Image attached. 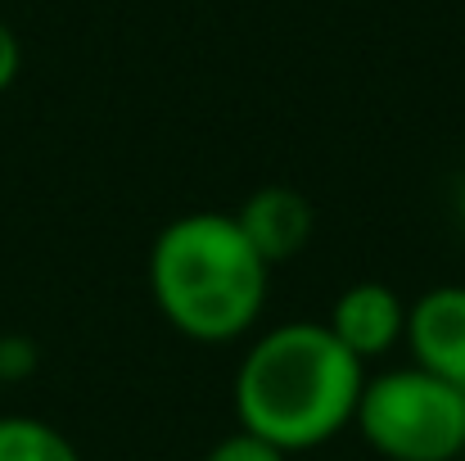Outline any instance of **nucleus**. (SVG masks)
<instances>
[{
    "instance_id": "7ed1b4c3",
    "label": "nucleus",
    "mask_w": 465,
    "mask_h": 461,
    "mask_svg": "<svg viewBox=\"0 0 465 461\" xmlns=\"http://www.w3.org/2000/svg\"><path fill=\"white\" fill-rule=\"evenodd\" d=\"M352 426L384 461H457L465 453V389L420 366L380 371L366 376Z\"/></svg>"
},
{
    "instance_id": "20e7f679",
    "label": "nucleus",
    "mask_w": 465,
    "mask_h": 461,
    "mask_svg": "<svg viewBox=\"0 0 465 461\" xmlns=\"http://www.w3.org/2000/svg\"><path fill=\"white\" fill-rule=\"evenodd\" d=\"M402 344L411 366L465 389V286H434L407 304Z\"/></svg>"
},
{
    "instance_id": "6e6552de",
    "label": "nucleus",
    "mask_w": 465,
    "mask_h": 461,
    "mask_svg": "<svg viewBox=\"0 0 465 461\" xmlns=\"http://www.w3.org/2000/svg\"><path fill=\"white\" fill-rule=\"evenodd\" d=\"M203 461H290V453H281L272 439H262V435H253V430H231V435H222Z\"/></svg>"
},
{
    "instance_id": "0eeeda50",
    "label": "nucleus",
    "mask_w": 465,
    "mask_h": 461,
    "mask_svg": "<svg viewBox=\"0 0 465 461\" xmlns=\"http://www.w3.org/2000/svg\"><path fill=\"white\" fill-rule=\"evenodd\" d=\"M0 461H82L73 439L41 416H0Z\"/></svg>"
},
{
    "instance_id": "f03ea898",
    "label": "nucleus",
    "mask_w": 465,
    "mask_h": 461,
    "mask_svg": "<svg viewBox=\"0 0 465 461\" xmlns=\"http://www.w3.org/2000/svg\"><path fill=\"white\" fill-rule=\"evenodd\" d=\"M272 267L240 231L235 213H181L154 236L150 295L172 330L194 344L249 335L267 307Z\"/></svg>"
},
{
    "instance_id": "9d476101",
    "label": "nucleus",
    "mask_w": 465,
    "mask_h": 461,
    "mask_svg": "<svg viewBox=\"0 0 465 461\" xmlns=\"http://www.w3.org/2000/svg\"><path fill=\"white\" fill-rule=\"evenodd\" d=\"M18 64H23V50H18V36H14V27L0 18V95L14 86V77H18Z\"/></svg>"
},
{
    "instance_id": "9b49d317",
    "label": "nucleus",
    "mask_w": 465,
    "mask_h": 461,
    "mask_svg": "<svg viewBox=\"0 0 465 461\" xmlns=\"http://www.w3.org/2000/svg\"><path fill=\"white\" fill-rule=\"evenodd\" d=\"M461 222H465V176H461Z\"/></svg>"
},
{
    "instance_id": "1a4fd4ad",
    "label": "nucleus",
    "mask_w": 465,
    "mask_h": 461,
    "mask_svg": "<svg viewBox=\"0 0 465 461\" xmlns=\"http://www.w3.org/2000/svg\"><path fill=\"white\" fill-rule=\"evenodd\" d=\"M32 366H36V348H32V339H23V335L0 339V385H5V380H23Z\"/></svg>"
},
{
    "instance_id": "f257e3e1",
    "label": "nucleus",
    "mask_w": 465,
    "mask_h": 461,
    "mask_svg": "<svg viewBox=\"0 0 465 461\" xmlns=\"http://www.w3.org/2000/svg\"><path fill=\"white\" fill-rule=\"evenodd\" d=\"M366 366L325 321H281L249 344L235 371V416L281 453H308L352 426Z\"/></svg>"
},
{
    "instance_id": "423d86ee",
    "label": "nucleus",
    "mask_w": 465,
    "mask_h": 461,
    "mask_svg": "<svg viewBox=\"0 0 465 461\" xmlns=\"http://www.w3.org/2000/svg\"><path fill=\"white\" fill-rule=\"evenodd\" d=\"M235 222L249 236V245L262 254V263L276 267L308 249L312 231H316V208L294 185H262L235 208Z\"/></svg>"
},
{
    "instance_id": "39448f33",
    "label": "nucleus",
    "mask_w": 465,
    "mask_h": 461,
    "mask_svg": "<svg viewBox=\"0 0 465 461\" xmlns=\"http://www.w3.org/2000/svg\"><path fill=\"white\" fill-rule=\"evenodd\" d=\"M325 330L366 366V362H375V357H384L389 348L402 344L407 304H402L384 281H357V286H348V290L334 299Z\"/></svg>"
}]
</instances>
